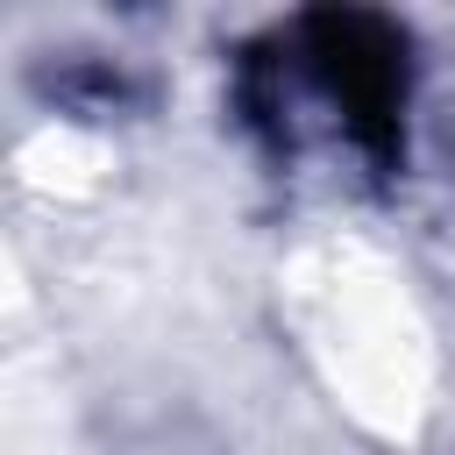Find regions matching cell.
Here are the masks:
<instances>
[{"label": "cell", "instance_id": "1", "mask_svg": "<svg viewBox=\"0 0 455 455\" xmlns=\"http://www.w3.org/2000/svg\"><path fill=\"white\" fill-rule=\"evenodd\" d=\"M306 57L320 92L341 107L348 135L377 156L398 149L405 121V36L377 14H313L306 21Z\"/></svg>", "mask_w": 455, "mask_h": 455}]
</instances>
